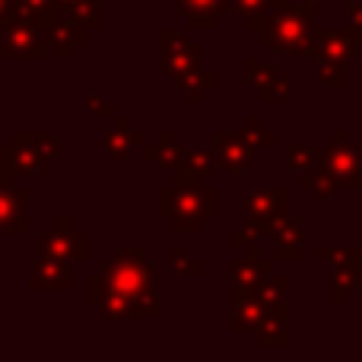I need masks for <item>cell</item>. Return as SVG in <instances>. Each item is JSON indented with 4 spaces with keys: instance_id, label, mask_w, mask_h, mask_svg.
I'll return each mask as SVG.
<instances>
[{
    "instance_id": "5b68a950",
    "label": "cell",
    "mask_w": 362,
    "mask_h": 362,
    "mask_svg": "<svg viewBox=\"0 0 362 362\" xmlns=\"http://www.w3.org/2000/svg\"><path fill=\"white\" fill-rule=\"evenodd\" d=\"M255 156V146L245 140L242 131H219L216 134V150H213V169L238 175L251 165Z\"/></svg>"
},
{
    "instance_id": "e0dca14e",
    "label": "cell",
    "mask_w": 362,
    "mask_h": 362,
    "mask_svg": "<svg viewBox=\"0 0 362 362\" xmlns=\"http://www.w3.org/2000/svg\"><path fill=\"white\" fill-rule=\"evenodd\" d=\"M175 86L187 95V102H200V99H204L206 89L216 86V74H200V70H194V74L178 76Z\"/></svg>"
},
{
    "instance_id": "ac0fdd59",
    "label": "cell",
    "mask_w": 362,
    "mask_h": 362,
    "mask_svg": "<svg viewBox=\"0 0 362 362\" xmlns=\"http://www.w3.org/2000/svg\"><path fill=\"white\" fill-rule=\"evenodd\" d=\"M286 293H289V280H283V276L270 274L264 276L261 283H257L255 296L264 302V305H276V302H286Z\"/></svg>"
},
{
    "instance_id": "ba28073f",
    "label": "cell",
    "mask_w": 362,
    "mask_h": 362,
    "mask_svg": "<svg viewBox=\"0 0 362 362\" xmlns=\"http://www.w3.org/2000/svg\"><path fill=\"white\" fill-rule=\"evenodd\" d=\"M270 232H274V257L276 261H286V264L302 261V255H305V251H302L305 248V226H302V219L283 216Z\"/></svg>"
},
{
    "instance_id": "2e32d148",
    "label": "cell",
    "mask_w": 362,
    "mask_h": 362,
    "mask_svg": "<svg viewBox=\"0 0 362 362\" xmlns=\"http://www.w3.org/2000/svg\"><path fill=\"white\" fill-rule=\"evenodd\" d=\"M321 264H331V267H362V251L359 248H337V245H321L315 251Z\"/></svg>"
},
{
    "instance_id": "f1b7e54d",
    "label": "cell",
    "mask_w": 362,
    "mask_h": 362,
    "mask_svg": "<svg viewBox=\"0 0 362 362\" xmlns=\"http://www.w3.org/2000/svg\"><path fill=\"white\" fill-rule=\"evenodd\" d=\"M318 4H325V0H302V4H299V10H302V16H305V23H312V19L318 16Z\"/></svg>"
},
{
    "instance_id": "d4e9b609",
    "label": "cell",
    "mask_w": 362,
    "mask_h": 362,
    "mask_svg": "<svg viewBox=\"0 0 362 362\" xmlns=\"http://www.w3.org/2000/svg\"><path fill=\"white\" fill-rule=\"evenodd\" d=\"M346 35L362 45V4H350V10H346Z\"/></svg>"
},
{
    "instance_id": "30bf717a",
    "label": "cell",
    "mask_w": 362,
    "mask_h": 362,
    "mask_svg": "<svg viewBox=\"0 0 362 362\" xmlns=\"http://www.w3.org/2000/svg\"><path fill=\"white\" fill-rule=\"evenodd\" d=\"M270 274H274V264L264 261L257 242H251L248 248H245L242 261L232 264V286H238V289H257V283H261L264 276H270Z\"/></svg>"
},
{
    "instance_id": "7402d4cb",
    "label": "cell",
    "mask_w": 362,
    "mask_h": 362,
    "mask_svg": "<svg viewBox=\"0 0 362 362\" xmlns=\"http://www.w3.org/2000/svg\"><path fill=\"white\" fill-rule=\"evenodd\" d=\"M318 80H321V86H325V89H344V86H350L346 64H340V61H321Z\"/></svg>"
},
{
    "instance_id": "277c9868",
    "label": "cell",
    "mask_w": 362,
    "mask_h": 362,
    "mask_svg": "<svg viewBox=\"0 0 362 362\" xmlns=\"http://www.w3.org/2000/svg\"><path fill=\"white\" fill-rule=\"evenodd\" d=\"M112 289L127 296V299H137V296L153 289V267L144 261L140 251H127V255L118 257L112 274Z\"/></svg>"
},
{
    "instance_id": "7a4b0ae2",
    "label": "cell",
    "mask_w": 362,
    "mask_h": 362,
    "mask_svg": "<svg viewBox=\"0 0 362 362\" xmlns=\"http://www.w3.org/2000/svg\"><path fill=\"white\" fill-rule=\"evenodd\" d=\"M321 169L337 181V187L356 191L362 185V153L350 144V137H346L344 131L331 134V144L321 153Z\"/></svg>"
},
{
    "instance_id": "83f0119b",
    "label": "cell",
    "mask_w": 362,
    "mask_h": 362,
    "mask_svg": "<svg viewBox=\"0 0 362 362\" xmlns=\"http://www.w3.org/2000/svg\"><path fill=\"white\" fill-rule=\"evenodd\" d=\"M216 204H219V197H216V191L213 187H204V216H216Z\"/></svg>"
},
{
    "instance_id": "52a82bcc",
    "label": "cell",
    "mask_w": 362,
    "mask_h": 362,
    "mask_svg": "<svg viewBox=\"0 0 362 362\" xmlns=\"http://www.w3.org/2000/svg\"><path fill=\"white\" fill-rule=\"evenodd\" d=\"M255 331H257L261 346H267V350H283V346L289 344V331H293V325H289V312H286V302L264 305V315H261V321H257Z\"/></svg>"
},
{
    "instance_id": "9c48e42d",
    "label": "cell",
    "mask_w": 362,
    "mask_h": 362,
    "mask_svg": "<svg viewBox=\"0 0 362 362\" xmlns=\"http://www.w3.org/2000/svg\"><path fill=\"white\" fill-rule=\"evenodd\" d=\"M264 315V302L255 296V289H238L232 286V315H229V327L235 334H248L257 327Z\"/></svg>"
},
{
    "instance_id": "cb8c5ba5",
    "label": "cell",
    "mask_w": 362,
    "mask_h": 362,
    "mask_svg": "<svg viewBox=\"0 0 362 362\" xmlns=\"http://www.w3.org/2000/svg\"><path fill=\"white\" fill-rule=\"evenodd\" d=\"M242 134H245V140H248L251 146H261V144H264V146H270V144H274V140H276L270 131H264V127H261V121H257L255 115H251V118L245 121V131H242Z\"/></svg>"
},
{
    "instance_id": "7c38bea8",
    "label": "cell",
    "mask_w": 362,
    "mask_h": 362,
    "mask_svg": "<svg viewBox=\"0 0 362 362\" xmlns=\"http://www.w3.org/2000/svg\"><path fill=\"white\" fill-rule=\"evenodd\" d=\"M312 42H315V54H318L321 61L350 64L353 54H356V42H353L346 32H337V29H315Z\"/></svg>"
},
{
    "instance_id": "9a60e30c",
    "label": "cell",
    "mask_w": 362,
    "mask_h": 362,
    "mask_svg": "<svg viewBox=\"0 0 362 362\" xmlns=\"http://www.w3.org/2000/svg\"><path fill=\"white\" fill-rule=\"evenodd\" d=\"M229 4H232V13H242L245 16V25H248L251 32H261L274 0H229Z\"/></svg>"
},
{
    "instance_id": "8fae6325",
    "label": "cell",
    "mask_w": 362,
    "mask_h": 362,
    "mask_svg": "<svg viewBox=\"0 0 362 362\" xmlns=\"http://www.w3.org/2000/svg\"><path fill=\"white\" fill-rule=\"evenodd\" d=\"M178 13L191 29H213L223 16L232 13L229 0H178Z\"/></svg>"
},
{
    "instance_id": "5bb4252c",
    "label": "cell",
    "mask_w": 362,
    "mask_h": 362,
    "mask_svg": "<svg viewBox=\"0 0 362 362\" xmlns=\"http://www.w3.org/2000/svg\"><path fill=\"white\" fill-rule=\"evenodd\" d=\"M286 165L293 172H299V175H305V172H312L321 165V150L318 146H308V144H289L286 146Z\"/></svg>"
},
{
    "instance_id": "3957f363",
    "label": "cell",
    "mask_w": 362,
    "mask_h": 362,
    "mask_svg": "<svg viewBox=\"0 0 362 362\" xmlns=\"http://www.w3.org/2000/svg\"><path fill=\"white\" fill-rule=\"evenodd\" d=\"M245 213H248V226L264 235L270 232L283 216H289V194L280 187H257L245 200Z\"/></svg>"
},
{
    "instance_id": "8992f818",
    "label": "cell",
    "mask_w": 362,
    "mask_h": 362,
    "mask_svg": "<svg viewBox=\"0 0 362 362\" xmlns=\"http://www.w3.org/2000/svg\"><path fill=\"white\" fill-rule=\"evenodd\" d=\"M159 42L165 45V70H169L172 76H185V74H194V70L200 67V45L187 42V38L175 35V32H163L159 35Z\"/></svg>"
},
{
    "instance_id": "603a6c76",
    "label": "cell",
    "mask_w": 362,
    "mask_h": 362,
    "mask_svg": "<svg viewBox=\"0 0 362 362\" xmlns=\"http://www.w3.org/2000/svg\"><path fill=\"white\" fill-rule=\"evenodd\" d=\"M289 89H293V80H289V76H283V74H276L267 86L257 89V99H261L264 105H270V102H283L289 95Z\"/></svg>"
},
{
    "instance_id": "6da1fadb",
    "label": "cell",
    "mask_w": 362,
    "mask_h": 362,
    "mask_svg": "<svg viewBox=\"0 0 362 362\" xmlns=\"http://www.w3.org/2000/svg\"><path fill=\"white\" fill-rule=\"evenodd\" d=\"M261 42H267L283 57H312L315 54V42H312V32H308L302 10L299 6L280 4V0H274L267 19H264Z\"/></svg>"
},
{
    "instance_id": "4fadbf2b",
    "label": "cell",
    "mask_w": 362,
    "mask_h": 362,
    "mask_svg": "<svg viewBox=\"0 0 362 362\" xmlns=\"http://www.w3.org/2000/svg\"><path fill=\"white\" fill-rule=\"evenodd\" d=\"M359 286H362V267H337V274L331 280V302L344 305Z\"/></svg>"
},
{
    "instance_id": "4316f807",
    "label": "cell",
    "mask_w": 362,
    "mask_h": 362,
    "mask_svg": "<svg viewBox=\"0 0 362 362\" xmlns=\"http://www.w3.org/2000/svg\"><path fill=\"white\" fill-rule=\"evenodd\" d=\"M251 242H257V232L251 229V226H248V229H242V232L235 229V232L229 235V245H232V248H248Z\"/></svg>"
},
{
    "instance_id": "ffe728a7",
    "label": "cell",
    "mask_w": 362,
    "mask_h": 362,
    "mask_svg": "<svg viewBox=\"0 0 362 362\" xmlns=\"http://www.w3.org/2000/svg\"><path fill=\"white\" fill-rule=\"evenodd\" d=\"M302 185H305L308 191H315V194H318L321 200H331L334 194L340 191V187H337V181H334L331 175H327V172L321 169V165H318V169H312V172H305V175H302Z\"/></svg>"
},
{
    "instance_id": "484cf974",
    "label": "cell",
    "mask_w": 362,
    "mask_h": 362,
    "mask_svg": "<svg viewBox=\"0 0 362 362\" xmlns=\"http://www.w3.org/2000/svg\"><path fill=\"white\" fill-rule=\"evenodd\" d=\"M172 257H175L178 274H191V276H200V274H204V267H200L197 261H191V255H187L185 248H175V251H172Z\"/></svg>"
},
{
    "instance_id": "44dd1931",
    "label": "cell",
    "mask_w": 362,
    "mask_h": 362,
    "mask_svg": "<svg viewBox=\"0 0 362 362\" xmlns=\"http://www.w3.org/2000/svg\"><path fill=\"white\" fill-rule=\"evenodd\" d=\"M150 159L156 165H165V169H175L178 165V159H181V150L175 146V140H172V134H163L159 137V146H150Z\"/></svg>"
},
{
    "instance_id": "d6986e66",
    "label": "cell",
    "mask_w": 362,
    "mask_h": 362,
    "mask_svg": "<svg viewBox=\"0 0 362 362\" xmlns=\"http://www.w3.org/2000/svg\"><path fill=\"white\" fill-rule=\"evenodd\" d=\"M276 74H280V70H276L274 64H267V61H257V57H251V61L245 64V83H248V86L255 89V93H257V89H264V86H267V83L274 80Z\"/></svg>"
},
{
    "instance_id": "f546056e",
    "label": "cell",
    "mask_w": 362,
    "mask_h": 362,
    "mask_svg": "<svg viewBox=\"0 0 362 362\" xmlns=\"http://www.w3.org/2000/svg\"><path fill=\"white\" fill-rule=\"evenodd\" d=\"M359 251H362V242H359Z\"/></svg>"
}]
</instances>
